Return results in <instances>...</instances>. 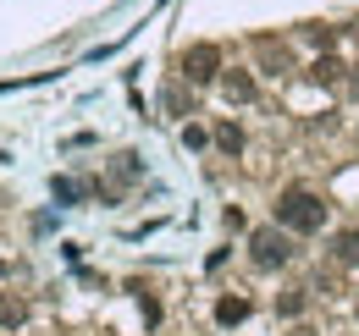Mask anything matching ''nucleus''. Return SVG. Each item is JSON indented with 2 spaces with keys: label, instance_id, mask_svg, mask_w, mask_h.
<instances>
[{
  "label": "nucleus",
  "instance_id": "nucleus-1",
  "mask_svg": "<svg viewBox=\"0 0 359 336\" xmlns=\"http://www.w3.org/2000/svg\"><path fill=\"white\" fill-rule=\"evenodd\" d=\"M276 226L282 232H299V237H310L326 226V199L310 193V188H282L276 193Z\"/></svg>",
  "mask_w": 359,
  "mask_h": 336
},
{
  "label": "nucleus",
  "instance_id": "nucleus-2",
  "mask_svg": "<svg viewBox=\"0 0 359 336\" xmlns=\"http://www.w3.org/2000/svg\"><path fill=\"white\" fill-rule=\"evenodd\" d=\"M249 259L260 265V270H287L299 248H293V232H282V226H260L255 237H249Z\"/></svg>",
  "mask_w": 359,
  "mask_h": 336
},
{
  "label": "nucleus",
  "instance_id": "nucleus-3",
  "mask_svg": "<svg viewBox=\"0 0 359 336\" xmlns=\"http://www.w3.org/2000/svg\"><path fill=\"white\" fill-rule=\"evenodd\" d=\"M182 78H188V83H216V78H222V50H216V44L182 50Z\"/></svg>",
  "mask_w": 359,
  "mask_h": 336
},
{
  "label": "nucleus",
  "instance_id": "nucleus-4",
  "mask_svg": "<svg viewBox=\"0 0 359 336\" xmlns=\"http://www.w3.org/2000/svg\"><path fill=\"white\" fill-rule=\"evenodd\" d=\"M332 259H337V265H348V270H359V226L332 232Z\"/></svg>",
  "mask_w": 359,
  "mask_h": 336
},
{
  "label": "nucleus",
  "instance_id": "nucleus-5",
  "mask_svg": "<svg viewBox=\"0 0 359 336\" xmlns=\"http://www.w3.org/2000/svg\"><path fill=\"white\" fill-rule=\"evenodd\" d=\"M249 320V298L243 293H222L216 298V326H243Z\"/></svg>",
  "mask_w": 359,
  "mask_h": 336
},
{
  "label": "nucleus",
  "instance_id": "nucleus-6",
  "mask_svg": "<svg viewBox=\"0 0 359 336\" xmlns=\"http://www.w3.org/2000/svg\"><path fill=\"white\" fill-rule=\"evenodd\" d=\"M343 72H348V66H343L337 55H320V61L310 66V83H320V88H343Z\"/></svg>",
  "mask_w": 359,
  "mask_h": 336
},
{
  "label": "nucleus",
  "instance_id": "nucleus-7",
  "mask_svg": "<svg viewBox=\"0 0 359 336\" xmlns=\"http://www.w3.org/2000/svg\"><path fill=\"white\" fill-rule=\"evenodd\" d=\"M222 88H226V99H238V105L255 99V78L249 72H222Z\"/></svg>",
  "mask_w": 359,
  "mask_h": 336
},
{
  "label": "nucleus",
  "instance_id": "nucleus-8",
  "mask_svg": "<svg viewBox=\"0 0 359 336\" xmlns=\"http://www.w3.org/2000/svg\"><path fill=\"white\" fill-rule=\"evenodd\" d=\"M216 149H222V155H243V127L222 122V127H216Z\"/></svg>",
  "mask_w": 359,
  "mask_h": 336
},
{
  "label": "nucleus",
  "instance_id": "nucleus-9",
  "mask_svg": "<svg viewBox=\"0 0 359 336\" xmlns=\"http://www.w3.org/2000/svg\"><path fill=\"white\" fill-rule=\"evenodd\" d=\"M276 314H282V320H299V314H304V293H299V287L276 293Z\"/></svg>",
  "mask_w": 359,
  "mask_h": 336
},
{
  "label": "nucleus",
  "instance_id": "nucleus-10",
  "mask_svg": "<svg viewBox=\"0 0 359 336\" xmlns=\"http://www.w3.org/2000/svg\"><path fill=\"white\" fill-rule=\"evenodd\" d=\"M22 320H28V303L0 293V326H22Z\"/></svg>",
  "mask_w": 359,
  "mask_h": 336
},
{
  "label": "nucleus",
  "instance_id": "nucleus-11",
  "mask_svg": "<svg viewBox=\"0 0 359 336\" xmlns=\"http://www.w3.org/2000/svg\"><path fill=\"white\" fill-rule=\"evenodd\" d=\"M55 199H61V204H78V199H83V182H67V176H55Z\"/></svg>",
  "mask_w": 359,
  "mask_h": 336
},
{
  "label": "nucleus",
  "instance_id": "nucleus-12",
  "mask_svg": "<svg viewBox=\"0 0 359 336\" xmlns=\"http://www.w3.org/2000/svg\"><path fill=\"white\" fill-rule=\"evenodd\" d=\"M182 144H188V149H205L210 132H205V127H182Z\"/></svg>",
  "mask_w": 359,
  "mask_h": 336
},
{
  "label": "nucleus",
  "instance_id": "nucleus-13",
  "mask_svg": "<svg viewBox=\"0 0 359 336\" xmlns=\"http://www.w3.org/2000/svg\"><path fill=\"white\" fill-rule=\"evenodd\" d=\"M310 39L320 44V50H326V44H337V28H310Z\"/></svg>",
  "mask_w": 359,
  "mask_h": 336
},
{
  "label": "nucleus",
  "instance_id": "nucleus-14",
  "mask_svg": "<svg viewBox=\"0 0 359 336\" xmlns=\"http://www.w3.org/2000/svg\"><path fill=\"white\" fill-rule=\"evenodd\" d=\"M287 336H320V331H315V326H293Z\"/></svg>",
  "mask_w": 359,
  "mask_h": 336
},
{
  "label": "nucleus",
  "instance_id": "nucleus-15",
  "mask_svg": "<svg viewBox=\"0 0 359 336\" xmlns=\"http://www.w3.org/2000/svg\"><path fill=\"white\" fill-rule=\"evenodd\" d=\"M354 88H359V66H354Z\"/></svg>",
  "mask_w": 359,
  "mask_h": 336
}]
</instances>
